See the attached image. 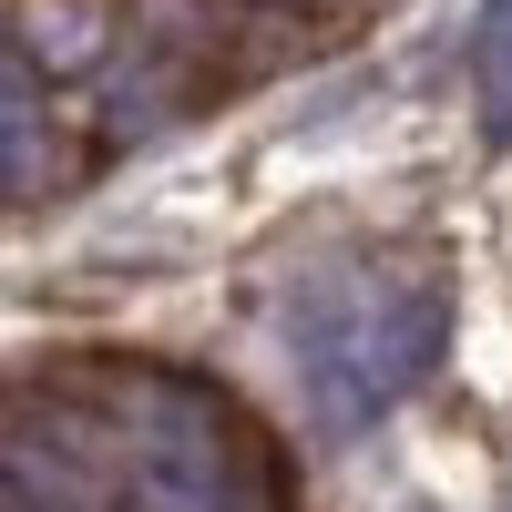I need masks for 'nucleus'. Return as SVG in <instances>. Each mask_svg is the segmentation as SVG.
<instances>
[{"mask_svg": "<svg viewBox=\"0 0 512 512\" xmlns=\"http://www.w3.org/2000/svg\"><path fill=\"white\" fill-rule=\"evenodd\" d=\"M451 297L441 277H318L297 297V369L328 431H369L441 369Z\"/></svg>", "mask_w": 512, "mask_h": 512, "instance_id": "nucleus-1", "label": "nucleus"}, {"mask_svg": "<svg viewBox=\"0 0 512 512\" xmlns=\"http://www.w3.org/2000/svg\"><path fill=\"white\" fill-rule=\"evenodd\" d=\"M103 400H113V431H123L134 512H277L267 451L205 379L123 369V379H103Z\"/></svg>", "mask_w": 512, "mask_h": 512, "instance_id": "nucleus-2", "label": "nucleus"}, {"mask_svg": "<svg viewBox=\"0 0 512 512\" xmlns=\"http://www.w3.org/2000/svg\"><path fill=\"white\" fill-rule=\"evenodd\" d=\"M41 134H52V113H41V82L21 52H0V185H21L41 164Z\"/></svg>", "mask_w": 512, "mask_h": 512, "instance_id": "nucleus-3", "label": "nucleus"}, {"mask_svg": "<svg viewBox=\"0 0 512 512\" xmlns=\"http://www.w3.org/2000/svg\"><path fill=\"white\" fill-rule=\"evenodd\" d=\"M472 82H482V134L512 144V0H482V21H472Z\"/></svg>", "mask_w": 512, "mask_h": 512, "instance_id": "nucleus-4", "label": "nucleus"}, {"mask_svg": "<svg viewBox=\"0 0 512 512\" xmlns=\"http://www.w3.org/2000/svg\"><path fill=\"white\" fill-rule=\"evenodd\" d=\"M277 11H297V0H277Z\"/></svg>", "mask_w": 512, "mask_h": 512, "instance_id": "nucleus-5", "label": "nucleus"}]
</instances>
